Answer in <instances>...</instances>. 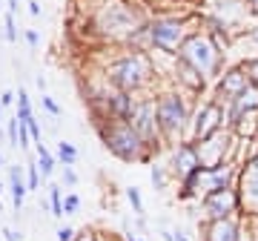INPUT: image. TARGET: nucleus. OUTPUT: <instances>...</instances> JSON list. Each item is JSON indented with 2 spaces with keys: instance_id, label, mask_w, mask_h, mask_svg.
Segmentation results:
<instances>
[{
  "instance_id": "obj_20",
  "label": "nucleus",
  "mask_w": 258,
  "mask_h": 241,
  "mask_svg": "<svg viewBox=\"0 0 258 241\" xmlns=\"http://www.w3.org/2000/svg\"><path fill=\"white\" fill-rule=\"evenodd\" d=\"M149 181H152V190H155V193H166L169 184H172V175H169L166 164H161L158 158L149 164Z\"/></svg>"
},
{
  "instance_id": "obj_16",
  "label": "nucleus",
  "mask_w": 258,
  "mask_h": 241,
  "mask_svg": "<svg viewBox=\"0 0 258 241\" xmlns=\"http://www.w3.org/2000/svg\"><path fill=\"white\" fill-rule=\"evenodd\" d=\"M6 187H9V195H12V207H15V215L23 213V204H26V178H23V167L20 164H6Z\"/></svg>"
},
{
  "instance_id": "obj_31",
  "label": "nucleus",
  "mask_w": 258,
  "mask_h": 241,
  "mask_svg": "<svg viewBox=\"0 0 258 241\" xmlns=\"http://www.w3.org/2000/svg\"><path fill=\"white\" fill-rule=\"evenodd\" d=\"M40 106H43V109L52 115V118H60V112H63V109H60V103H57L52 95H46V92L40 95Z\"/></svg>"
},
{
  "instance_id": "obj_41",
  "label": "nucleus",
  "mask_w": 258,
  "mask_h": 241,
  "mask_svg": "<svg viewBox=\"0 0 258 241\" xmlns=\"http://www.w3.org/2000/svg\"><path fill=\"white\" fill-rule=\"evenodd\" d=\"M26 6H29V15H32V18H40V12H43V9H40V3H37V0H29Z\"/></svg>"
},
{
  "instance_id": "obj_11",
  "label": "nucleus",
  "mask_w": 258,
  "mask_h": 241,
  "mask_svg": "<svg viewBox=\"0 0 258 241\" xmlns=\"http://www.w3.org/2000/svg\"><path fill=\"white\" fill-rule=\"evenodd\" d=\"M235 190H238V201H241V215L244 218L258 215V152L238 164Z\"/></svg>"
},
{
  "instance_id": "obj_50",
  "label": "nucleus",
  "mask_w": 258,
  "mask_h": 241,
  "mask_svg": "<svg viewBox=\"0 0 258 241\" xmlns=\"http://www.w3.org/2000/svg\"><path fill=\"white\" fill-rule=\"evenodd\" d=\"M0 213H3V198H0Z\"/></svg>"
},
{
  "instance_id": "obj_2",
  "label": "nucleus",
  "mask_w": 258,
  "mask_h": 241,
  "mask_svg": "<svg viewBox=\"0 0 258 241\" xmlns=\"http://www.w3.org/2000/svg\"><path fill=\"white\" fill-rule=\"evenodd\" d=\"M147 18H149V9H144L135 0H101L95 6L89 23L103 40H109L115 46H123V40Z\"/></svg>"
},
{
  "instance_id": "obj_44",
  "label": "nucleus",
  "mask_w": 258,
  "mask_h": 241,
  "mask_svg": "<svg viewBox=\"0 0 258 241\" xmlns=\"http://www.w3.org/2000/svg\"><path fill=\"white\" fill-rule=\"evenodd\" d=\"M35 84H37V89H40V95L46 92V78H43V75H37V78H35Z\"/></svg>"
},
{
  "instance_id": "obj_17",
  "label": "nucleus",
  "mask_w": 258,
  "mask_h": 241,
  "mask_svg": "<svg viewBox=\"0 0 258 241\" xmlns=\"http://www.w3.org/2000/svg\"><path fill=\"white\" fill-rule=\"evenodd\" d=\"M247 109H258V86L255 84H249L244 92H238L232 101L224 103V112H227V130H230V120L238 118L241 112H247Z\"/></svg>"
},
{
  "instance_id": "obj_5",
  "label": "nucleus",
  "mask_w": 258,
  "mask_h": 241,
  "mask_svg": "<svg viewBox=\"0 0 258 241\" xmlns=\"http://www.w3.org/2000/svg\"><path fill=\"white\" fill-rule=\"evenodd\" d=\"M92 127L98 132V138H101L103 149L112 158L123 161V164H147L149 167L158 158V152H152L144 144V138L129 127V120H98Z\"/></svg>"
},
{
  "instance_id": "obj_6",
  "label": "nucleus",
  "mask_w": 258,
  "mask_h": 241,
  "mask_svg": "<svg viewBox=\"0 0 258 241\" xmlns=\"http://www.w3.org/2000/svg\"><path fill=\"white\" fill-rule=\"evenodd\" d=\"M178 57L186 61L207 84H212V81L221 75V69L227 66V52H221V49L215 46V40H212L207 32H201V29H195L192 35L181 43Z\"/></svg>"
},
{
  "instance_id": "obj_22",
  "label": "nucleus",
  "mask_w": 258,
  "mask_h": 241,
  "mask_svg": "<svg viewBox=\"0 0 258 241\" xmlns=\"http://www.w3.org/2000/svg\"><path fill=\"white\" fill-rule=\"evenodd\" d=\"M55 158H57V167H75L78 158H81V152H78V147L69 144V141H57L55 144Z\"/></svg>"
},
{
  "instance_id": "obj_30",
  "label": "nucleus",
  "mask_w": 258,
  "mask_h": 241,
  "mask_svg": "<svg viewBox=\"0 0 258 241\" xmlns=\"http://www.w3.org/2000/svg\"><path fill=\"white\" fill-rule=\"evenodd\" d=\"M78 172H75V167H60V187H66V190H75L78 187Z\"/></svg>"
},
{
  "instance_id": "obj_23",
  "label": "nucleus",
  "mask_w": 258,
  "mask_h": 241,
  "mask_svg": "<svg viewBox=\"0 0 258 241\" xmlns=\"http://www.w3.org/2000/svg\"><path fill=\"white\" fill-rule=\"evenodd\" d=\"M123 198H126V204L132 207V215H135V218H144V215H147V204H144V195H141L138 187H126V190H123Z\"/></svg>"
},
{
  "instance_id": "obj_13",
  "label": "nucleus",
  "mask_w": 258,
  "mask_h": 241,
  "mask_svg": "<svg viewBox=\"0 0 258 241\" xmlns=\"http://www.w3.org/2000/svg\"><path fill=\"white\" fill-rule=\"evenodd\" d=\"M166 84L175 86V89H181V92H186L189 98H195V101L210 92V84H207V81H204L201 75L195 72L186 61H181L178 55H175V64H172L169 75H166Z\"/></svg>"
},
{
  "instance_id": "obj_18",
  "label": "nucleus",
  "mask_w": 258,
  "mask_h": 241,
  "mask_svg": "<svg viewBox=\"0 0 258 241\" xmlns=\"http://www.w3.org/2000/svg\"><path fill=\"white\" fill-rule=\"evenodd\" d=\"M230 132L238 141H255L258 138V109H247V112H241L238 118H232Z\"/></svg>"
},
{
  "instance_id": "obj_32",
  "label": "nucleus",
  "mask_w": 258,
  "mask_h": 241,
  "mask_svg": "<svg viewBox=\"0 0 258 241\" xmlns=\"http://www.w3.org/2000/svg\"><path fill=\"white\" fill-rule=\"evenodd\" d=\"M18 147L20 149H29L32 147V135H29V127L23 120H18Z\"/></svg>"
},
{
  "instance_id": "obj_43",
  "label": "nucleus",
  "mask_w": 258,
  "mask_h": 241,
  "mask_svg": "<svg viewBox=\"0 0 258 241\" xmlns=\"http://www.w3.org/2000/svg\"><path fill=\"white\" fill-rule=\"evenodd\" d=\"M118 241H147L144 235H135V232L129 230V232H123V235H118Z\"/></svg>"
},
{
  "instance_id": "obj_27",
  "label": "nucleus",
  "mask_w": 258,
  "mask_h": 241,
  "mask_svg": "<svg viewBox=\"0 0 258 241\" xmlns=\"http://www.w3.org/2000/svg\"><path fill=\"white\" fill-rule=\"evenodd\" d=\"M81 195L78 193H72V190H69V193H63V215H78L81 213Z\"/></svg>"
},
{
  "instance_id": "obj_12",
  "label": "nucleus",
  "mask_w": 258,
  "mask_h": 241,
  "mask_svg": "<svg viewBox=\"0 0 258 241\" xmlns=\"http://www.w3.org/2000/svg\"><path fill=\"white\" fill-rule=\"evenodd\" d=\"M247 86H249V78H247V72H244L241 61H235V64L224 66L221 75H218V78L210 84V95L215 98V101L227 103V101H232L238 92H244Z\"/></svg>"
},
{
  "instance_id": "obj_3",
  "label": "nucleus",
  "mask_w": 258,
  "mask_h": 241,
  "mask_svg": "<svg viewBox=\"0 0 258 241\" xmlns=\"http://www.w3.org/2000/svg\"><path fill=\"white\" fill-rule=\"evenodd\" d=\"M152 92H155V115H158L164 147H172L178 141H184L186 132H189L195 98H189L186 92H181L175 86H169L166 81H161Z\"/></svg>"
},
{
  "instance_id": "obj_19",
  "label": "nucleus",
  "mask_w": 258,
  "mask_h": 241,
  "mask_svg": "<svg viewBox=\"0 0 258 241\" xmlns=\"http://www.w3.org/2000/svg\"><path fill=\"white\" fill-rule=\"evenodd\" d=\"M35 164H37V169H40V175H43V178L55 175L57 158H55V152H52L43 141H40V144H35Z\"/></svg>"
},
{
  "instance_id": "obj_47",
  "label": "nucleus",
  "mask_w": 258,
  "mask_h": 241,
  "mask_svg": "<svg viewBox=\"0 0 258 241\" xmlns=\"http://www.w3.org/2000/svg\"><path fill=\"white\" fill-rule=\"evenodd\" d=\"M3 141H6V130H3V127H0V144H3Z\"/></svg>"
},
{
  "instance_id": "obj_8",
  "label": "nucleus",
  "mask_w": 258,
  "mask_h": 241,
  "mask_svg": "<svg viewBox=\"0 0 258 241\" xmlns=\"http://www.w3.org/2000/svg\"><path fill=\"white\" fill-rule=\"evenodd\" d=\"M218 130H227V112H224V103L215 101L212 95H204V98L195 101L186 138L189 141H204V138H210L212 132H218Z\"/></svg>"
},
{
  "instance_id": "obj_7",
  "label": "nucleus",
  "mask_w": 258,
  "mask_h": 241,
  "mask_svg": "<svg viewBox=\"0 0 258 241\" xmlns=\"http://www.w3.org/2000/svg\"><path fill=\"white\" fill-rule=\"evenodd\" d=\"M129 127L138 132L144 144H147L152 152H164V138H161V127H158V115H155V92H138L135 98V106L129 112Z\"/></svg>"
},
{
  "instance_id": "obj_28",
  "label": "nucleus",
  "mask_w": 258,
  "mask_h": 241,
  "mask_svg": "<svg viewBox=\"0 0 258 241\" xmlns=\"http://www.w3.org/2000/svg\"><path fill=\"white\" fill-rule=\"evenodd\" d=\"M241 66H244V72H247L249 84H255V86H258V52H255V55L241 57Z\"/></svg>"
},
{
  "instance_id": "obj_38",
  "label": "nucleus",
  "mask_w": 258,
  "mask_h": 241,
  "mask_svg": "<svg viewBox=\"0 0 258 241\" xmlns=\"http://www.w3.org/2000/svg\"><path fill=\"white\" fill-rule=\"evenodd\" d=\"M12 103H15V89H3L0 92V106H3V112L9 109Z\"/></svg>"
},
{
  "instance_id": "obj_42",
  "label": "nucleus",
  "mask_w": 258,
  "mask_h": 241,
  "mask_svg": "<svg viewBox=\"0 0 258 241\" xmlns=\"http://www.w3.org/2000/svg\"><path fill=\"white\" fill-rule=\"evenodd\" d=\"M3 3H6V12L18 18V12H20V3H18V0H3Z\"/></svg>"
},
{
  "instance_id": "obj_15",
  "label": "nucleus",
  "mask_w": 258,
  "mask_h": 241,
  "mask_svg": "<svg viewBox=\"0 0 258 241\" xmlns=\"http://www.w3.org/2000/svg\"><path fill=\"white\" fill-rule=\"evenodd\" d=\"M247 218H218V221H198L201 241H238L241 227Z\"/></svg>"
},
{
  "instance_id": "obj_25",
  "label": "nucleus",
  "mask_w": 258,
  "mask_h": 241,
  "mask_svg": "<svg viewBox=\"0 0 258 241\" xmlns=\"http://www.w3.org/2000/svg\"><path fill=\"white\" fill-rule=\"evenodd\" d=\"M23 178H26V190L29 193H40V181H43V175H40V169H37L35 158H32L29 164H23Z\"/></svg>"
},
{
  "instance_id": "obj_1",
  "label": "nucleus",
  "mask_w": 258,
  "mask_h": 241,
  "mask_svg": "<svg viewBox=\"0 0 258 241\" xmlns=\"http://www.w3.org/2000/svg\"><path fill=\"white\" fill-rule=\"evenodd\" d=\"M101 78L103 84L123 89V92H152L158 86V75L155 64L149 52H135V49H123L118 46L115 55H109L101 66Z\"/></svg>"
},
{
  "instance_id": "obj_29",
  "label": "nucleus",
  "mask_w": 258,
  "mask_h": 241,
  "mask_svg": "<svg viewBox=\"0 0 258 241\" xmlns=\"http://www.w3.org/2000/svg\"><path fill=\"white\" fill-rule=\"evenodd\" d=\"M3 124H6V127H3V130H6V141H9L6 147L18 149V118L12 115V118H6V120H3Z\"/></svg>"
},
{
  "instance_id": "obj_33",
  "label": "nucleus",
  "mask_w": 258,
  "mask_h": 241,
  "mask_svg": "<svg viewBox=\"0 0 258 241\" xmlns=\"http://www.w3.org/2000/svg\"><path fill=\"white\" fill-rule=\"evenodd\" d=\"M20 37L26 40V46L32 49V52H37V46H40V35H37V29H23Z\"/></svg>"
},
{
  "instance_id": "obj_24",
  "label": "nucleus",
  "mask_w": 258,
  "mask_h": 241,
  "mask_svg": "<svg viewBox=\"0 0 258 241\" xmlns=\"http://www.w3.org/2000/svg\"><path fill=\"white\" fill-rule=\"evenodd\" d=\"M15 101H18V109H15V118L18 120H29L35 115V106H32V98H29L26 89H18L15 92Z\"/></svg>"
},
{
  "instance_id": "obj_9",
  "label": "nucleus",
  "mask_w": 258,
  "mask_h": 241,
  "mask_svg": "<svg viewBox=\"0 0 258 241\" xmlns=\"http://www.w3.org/2000/svg\"><path fill=\"white\" fill-rule=\"evenodd\" d=\"M198 210H201V221H218V218H244L241 215V201L235 187H221V190H210L207 195L198 198Z\"/></svg>"
},
{
  "instance_id": "obj_40",
  "label": "nucleus",
  "mask_w": 258,
  "mask_h": 241,
  "mask_svg": "<svg viewBox=\"0 0 258 241\" xmlns=\"http://www.w3.org/2000/svg\"><path fill=\"white\" fill-rule=\"evenodd\" d=\"M238 241H252V227H249V221H244V227H241V235Z\"/></svg>"
},
{
  "instance_id": "obj_49",
  "label": "nucleus",
  "mask_w": 258,
  "mask_h": 241,
  "mask_svg": "<svg viewBox=\"0 0 258 241\" xmlns=\"http://www.w3.org/2000/svg\"><path fill=\"white\" fill-rule=\"evenodd\" d=\"M3 120H6V118H3V106H0V127H3Z\"/></svg>"
},
{
  "instance_id": "obj_10",
  "label": "nucleus",
  "mask_w": 258,
  "mask_h": 241,
  "mask_svg": "<svg viewBox=\"0 0 258 241\" xmlns=\"http://www.w3.org/2000/svg\"><path fill=\"white\" fill-rule=\"evenodd\" d=\"M192 144H195L201 167H218V164L235 161V149H238V138L230 130H218V132H212L210 138L192 141Z\"/></svg>"
},
{
  "instance_id": "obj_4",
  "label": "nucleus",
  "mask_w": 258,
  "mask_h": 241,
  "mask_svg": "<svg viewBox=\"0 0 258 241\" xmlns=\"http://www.w3.org/2000/svg\"><path fill=\"white\" fill-rule=\"evenodd\" d=\"M198 29V9H161L149 12L147 32H149V52L178 55V49L186 37Z\"/></svg>"
},
{
  "instance_id": "obj_35",
  "label": "nucleus",
  "mask_w": 258,
  "mask_h": 241,
  "mask_svg": "<svg viewBox=\"0 0 258 241\" xmlns=\"http://www.w3.org/2000/svg\"><path fill=\"white\" fill-rule=\"evenodd\" d=\"M0 235H3V241H23V232H20L18 227H9V224L0 230Z\"/></svg>"
},
{
  "instance_id": "obj_48",
  "label": "nucleus",
  "mask_w": 258,
  "mask_h": 241,
  "mask_svg": "<svg viewBox=\"0 0 258 241\" xmlns=\"http://www.w3.org/2000/svg\"><path fill=\"white\" fill-rule=\"evenodd\" d=\"M0 15H6V3L3 0H0Z\"/></svg>"
},
{
  "instance_id": "obj_36",
  "label": "nucleus",
  "mask_w": 258,
  "mask_h": 241,
  "mask_svg": "<svg viewBox=\"0 0 258 241\" xmlns=\"http://www.w3.org/2000/svg\"><path fill=\"white\" fill-rule=\"evenodd\" d=\"M55 238L57 241H72L75 238V227H72V224H60L57 232H55Z\"/></svg>"
},
{
  "instance_id": "obj_34",
  "label": "nucleus",
  "mask_w": 258,
  "mask_h": 241,
  "mask_svg": "<svg viewBox=\"0 0 258 241\" xmlns=\"http://www.w3.org/2000/svg\"><path fill=\"white\" fill-rule=\"evenodd\" d=\"M72 241H101V232L92 230V227H83V230H75Z\"/></svg>"
},
{
  "instance_id": "obj_45",
  "label": "nucleus",
  "mask_w": 258,
  "mask_h": 241,
  "mask_svg": "<svg viewBox=\"0 0 258 241\" xmlns=\"http://www.w3.org/2000/svg\"><path fill=\"white\" fill-rule=\"evenodd\" d=\"M247 221H249V224H252V227L258 230V215H252V218H247Z\"/></svg>"
},
{
  "instance_id": "obj_37",
  "label": "nucleus",
  "mask_w": 258,
  "mask_h": 241,
  "mask_svg": "<svg viewBox=\"0 0 258 241\" xmlns=\"http://www.w3.org/2000/svg\"><path fill=\"white\" fill-rule=\"evenodd\" d=\"M238 37H244L249 46H255V49H258V23H255V26H249V29H244Z\"/></svg>"
},
{
  "instance_id": "obj_21",
  "label": "nucleus",
  "mask_w": 258,
  "mask_h": 241,
  "mask_svg": "<svg viewBox=\"0 0 258 241\" xmlns=\"http://www.w3.org/2000/svg\"><path fill=\"white\" fill-rule=\"evenodd\" d=\"M46 207L52 218H63V187L55 181L46 187Z\"/></svg>"
},
{
  "instance_id": "obj_26",
  "label": "nucleus",
  "mask_w": 258,
  "mask_h": 241,
  "mask_svg": "<svg viewBox=\"0 0 258 241\" xmlns=\"http://www.w3.org/2000/svg\"><path fill=\"white\" fill-rule=\"evenodd\" d=\"M3 37H6V43H18L20 37V29H18V20H15V15H3Z\"/></svg>"
},
{
  "instance_id": "obj_14",
  "label": "nucleus",
  "mask_w": 258,
  "mask_h": 241,
  "mask_svg": "<svg viewBox=\"0 0 258 241\" xmlns=\"http://www.w3.org/2000/svg\"><path fill=\"white\" fill-rule=\"evenodd\" d=\"M166 169H169V175H172V181H181L184 175H189V172H195V169L201 167V161H198V152H195V144L189 138L178 141V144H172V147H166Z\"/></svg>"
},
{
  "instance_id": "obj_46",
  "label": "nucleus",
  "mask_w": 258,
  "mask_h": 241,
  "mask_svg": "<svg viewBox=\"0 0 258 241\" xmlns=\"http://www.w3.org/2000/svg\"><path fill=\"white\" fill-rule=\"evenodd\" d=\"M6 167V155H3V149H0V169Z\"/></svg>"
},
{
  "instance_id": "obj_39",
  "label": "nucleus",
  "mask_w": 258,
  "mask_h": 241,
  "mask_svg": "<svg viewBox=\"0 0 258 241\" xmlns=\"http://www.w3.org/2000/svg\"><path fill=\"white\" fill-rule=\"evenodd\" d=\"M244 9H247L249 18H255V20H258V0H244Z\"/></svg>"
}]
</instances>
